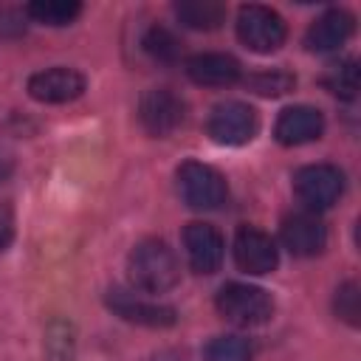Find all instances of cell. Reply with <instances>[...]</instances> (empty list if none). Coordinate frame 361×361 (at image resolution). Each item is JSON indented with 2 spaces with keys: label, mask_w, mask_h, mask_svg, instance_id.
Wrapping results in <instances>:
<instances>
[{
  "label": "cell",
  "mask_w": 361,
  "mask_h": 361,
  "mask_svg": "<svg viewBox=\"0 0 361 361\" xmlns=\"http://www.w3.org/2000/svg\"><path fill=\"white\" fill-rule=\"evenodd\" d=\"M130 282L144 293H164L178 285L180 265L164 240H141L127 257Z\"/></svg>",
  "instance_id": "1"
},
{
  "label": "cell",
  "mask_w": 361,
  "mask_h": 361,
  "mask_svg": "<svg viewBox=\"0 0 361 361\" xmlns=\"http://www.w3.org/2000/svg\"><path fill=\"white\" fill-rule=\"evenodd\" d=\"M214 305H217L223 319H228L231 324H240V327H257V324H265L274 316L271 293H265L257 285H245V282L223 285L217 290Z\"/></svg>",
  "instance_id": "2"
},
{
  "label": "cell",
  "mask_w": 361,
  "mask_h": 361,
  "mask_svg": "<svg viewBox=\"0 0 361 361\" xmlns=\"http://www.w3.org/2000/svg\"><path fill=\"white\" fill-rule=\"evenodd\" d=\"M237 37L245 48H251L257 54H271V51L282 48L288 28H285V20L274 8L248 3L237 11Z\"/></svg>",
  "instance_id": "3"
},
{
  "label": "cell",
  "mask_w": 361,
  "mask_h": 361,
  "mask_svg": "<svg viewBox=\"0 0 361 361\" xmlns=\"http://www.w3.org/2000/svg\"><path fill=\"white\" fill-rule=\"evenodd\" d=\"M178 189L192 209H203V212L220 209L228 197L226 178L214 166L200 161H186L178 166Z\"/></svg>",
  "instance_id": "4"
},
{
  "label": "cell",
  "mask_w": 361,
  "mask_h": 361,
  "mask_svg": "<svg viewBox=\"0 0 361 361\" xmlns=\"http://www.w3.org/2000/svg\"><path fill=\"white\" fill-rule=\"evenodd\" d=\"M209 135L217 144L226 147H243L248 144L259 130V116L245 102H223L209 116Z\"/></svg>",
  "instance_id": "5"
},
{
  "label": "cell",
  "mask_w": 361,
  "mask_h": 361,
  "mask_svg": "<svg viewBox=\"0 0 361 361\" xmlns=\"http://www.w3.org/2000/svg\"><path fill=\"white\" fill-rule=\"evenodd\" d=\"M293 189L310 212L330 209L344 192V175L333 164H310L293 175Z\"/></svg>",
  "instance_id": "6"
},
{
  "label": "cell",
  "mask_w": 361,
  "mask_h": 361,
  "mask_svg": "<svg viewBox=\"0 0 361 361\" xmlns=\"http://www.w3.org/2000/svg\"><path fill=\"white\" fill-rule=\"evenodd\" d=\"M138 118L144 124V130L149 135H169L175 133L183 118H186V104L178 93H172L169 87H152L141 96L138 104Z\"/></svg>",
  "instance_id": "7"
},
{
  "label": "cell",
  "mask_w": 361,
  "mask_h": 361,
  "mask_svg": "<svg viewBox=\"0 0 361 361\" xmlns=\"http://www.w3.org/2000/svg\"><path fill=\"white\" fill-rule=\"evenodd\" d=\"M282 243L293 257H316L327 245V228L322 217L310 209L293 212L282 220Z\"/></svg>",
  "instance_id": "8"
},
{
  "label": "cell",
  "mask_w": 361,
  "mask_h": 361,
  "mask_svg": "<svg viewBox=\"0 0 361 361\" xmlns=\"http://www.w3.org/2000/svg\"><path fill=\"white\" fill-rule=\"evenodd\" d=\"M107 305L124 322L144 324V327H172L175 319H178L175 316V307L158 305V302H149V299H141L138 293L124 290V288H110L107 290Z\"/></svg>",
  "instance_id": "9"
},
{
  "label": "cell",
  "mask_w": 361,
  "mask_h": 361,
  "mask_svg": "<svg viewBox=\"0 0 361 361\" xmlns=\"http://www.w3.org/2000/svg\"><path fill=\"white\" fill-rule=\"evenodd\" d=\"M183 248L192 271L197 274H214L223 262V234L212 223H189L183 228Z\"/></svg>",
  "instance_id": "10"
},
{
  "label": "cell",
  "mask_w": 361,
  "mask_h": 361,
  "mask_svg": "<svg viewBox=\"0 0 361 361\" xmlns=\"http://www.w3.org/2000/svg\"><path fill=\"white\" fill-rule=\"evenodd\" d=\"M234 259H237L240 271L262 276V274H271L276 268L279 254H276L274 240L265 231H259L254 226H243L234 237Z\"/></svg>",
  "instance_id": "11"
},
{
  "label": "cell",
  "mask_w": 361,
  "mask_h": 361,
  "mask_svg": "<svg viewBox=\"0 0 361 361\" xmlns=\"http://www.w3.org/2000/svg\"><path fill=\"white\" fill-rule=\"evenodd\" d=\"M85 90V76L73 68H48L28 79V96L45 104H62Z\"/></svg>",
  "instance_id": "12"
},
{
  "label": "cell",
  "mask_w": 361,
  "mask_h": 361,
  "mask_svg": "<svg viewBox=\"0 0 361 361\" xmlns=\"http://www.w3.org/2000/svg\"><path fill=\"white\" fill-rule=\"evenodd\" d=\"M324 130V118L316 107H307V104H296V107H285L276 118V127H274V135L279 144L285 147H299V144H307V141H316Z\"/></svg>",
  "instance_id": "13"
},
{
  "label": "cell",
  "mask_w": 361,
  "mask_h": 361,
  "mask_svg": "<svg viewBox=\"0 0 361 361\" xmlns=\"http://www.w3.org/2000/svg\"><path fill=\"white\" fill-rule=\"evenodd\" d=\"M353 28H355V20H353L350 11L330 8V11H324L322 17L313 20V25L305 34V45H307V51H316V54L336 51L338 45H344L350 39Z\"/></svg>",
  "instance_id": "14"
},
{
  "label": "cell",
  "mask_w": 361,
  "mask_h": 361,
  "mask_svg": "<svg viewBox=\"0 0 361 361\" xmlns=\"http://www.w3.org/2000/svg\"><path fill=\"white\" fill-rule=\"evenodd\" d=\"M186 73L195 85L226 87L240 79L243 68L231 54H197L186 62Z\"/></svg>",
  "instance_id": "15"
},
{
  "label": "cell",
  "mask_w": 361,
  "mask_h": 361,
  "mask_svg": "<svg viewBox=\"0 0 361 361\" xmlns=\"http://www.w3.org/2000/svg\"><path fill=\"white\" fill-rule=\"evenodd\" d=\"M175 14L183 25L197 31H212L226 20V6L217 0H178Z\"/></svg>",
  "instance_id": "16"
},
{
  "label": "cell",
  "mask_w": 361,
  "mask_h": 361,
  "mask_svg": "<svg viewBox=\"0 0 361 361\" xmlns=\"http://www.w3.org/2000/svg\"><path fill=\"white\" fill-rule=\"evenodd\" d=\"M25 14L42 25H71L82 14V6L73 0H37L25 6Z\"/></svg>",
  "instance_id": "17"
},
{
  "label": "cell",
  "mask_w": 361,
  "mask_h": 361,
  "mask_svg": "<svg viewBox=\"0 0 361 361\" xmlns=\"http://www.w3.org/2000/svg\"><path fill=\"white\" fill-rule=\"evenodd\" d=\"M322 85L338 99H355V90H358V65H355V59H338V62L327 65V71L322 76Z\"/></svg>",
  "instance_id": "18"
},
{
  "label": "cell",
  "mask_w": 361,
  "mask_h": 361,
  "mask_svg": "<svg viewBox=\"0 0 361 361\" xmlns=\"http://www.w3.org/2000/svg\"><path fill=\"white\" fill-rule=\"evenodd\" d=\"M144 51L152 56V59H158V62H175L178 56H180V39L169 31V28H164V25H152L147 34H144Z\"/></svg>",
  "instance_id": "19"
},
{
  "label": "cell",
  "mask_w": 361,
  "mask_h": 361,
  "mask_svg": "<svg viewBox=\"0 0 361 361\" xmlns=\"http://www.w3.org/2000/svg\"><path fill=\"white\" fill-rule=\"evenodd\" d=\"M203 361H251V347L240 336H217L206 344Z\"/></svg>",
  "instance_id": "20"
},
{
  "label": "cell",
  "mask_w": 361,
  "mask_h": 361,
  "mask_svg": "<svg viewBox=\"0 0 361 361\" xmlns=\"http://www.w3.org/2000/svg\"><path fill=\"white\" fill-rule=\"evenodd\" d=\"M245 85L259 96H282L296 85V79H293V73H288L282 68H271V71H259V73L248 76Z\"/></svg>",
  "instance_id": "21"
},
{
  "label": "cell",
  "mask_w": 361,
  "mask_h": 361,
  "mask_svg": "<svg viewBox=\"0 0 361 361\" xmlns=\"http://www.w3.org/2000/svg\"><path fill=\"white\" fill-rule=\"evenodd\" d=\"M336 313L347 322V324H358V285L347 282L336 290Z\"/></svg>",
  "instance_id": "22"
},
{
  "label": "cell",
  "mask_w": 361,
  "mask_h": 361,
  "mask_svg": "<svg viewBox=\"0 0 361 361\" xmlns=\"http://www.w3.org/2000/svg\"><path fill=\"white\" fill-rule=\"evenodd\" d=\"M11 240H14V214L6 203H0V251L8 248Z\"/></svg>",
  "instance_id": "23"
},
{
  "label": "cell",
  "mask_w": 361,
  "mask_h": 361,
  "mask_svg": "<svg viewBox=\"0 0 361 361\" xmlns=\"http://www.w3.org/2000/svg\"><path fill=\"white\" fill-rule=\"evenodd\" d=\"M25 28V23L20 20V14L8 11V8H0V37H14Z\"/></svg>",
  "instance_id": "24"
},
{
  "label": "cell",
  "mask_w": 361,
  "mask_h": 361,
  "mask_svg": "<svg viewBox=\"0 0 361 361\" xmlns=\"http://www.w3.org/2000/svg\"><path fill=\"white\" fill-rule=\"evenodd\" d=\"M11 166H14V164H11V155H8L6 149H0V183L11 175Z\"/></svg>",
  "instance_id": "25"
}]
</instances>
